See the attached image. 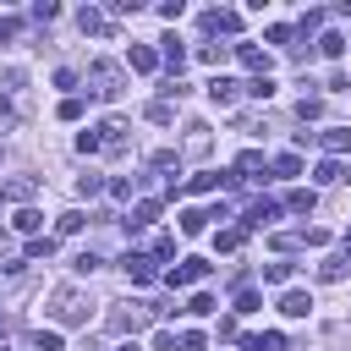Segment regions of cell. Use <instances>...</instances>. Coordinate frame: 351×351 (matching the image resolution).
<instances>
[{
  "instance_id": "cell-1",
  "label": "cell",
  "mask_w": 351,
  "mask_h": 351,
  "mask_svg": "<svg viewBox=\"0 0 351 351\" xmlns=\"http://www.w3.org/2000/svg\"><path fill=\"white\" fill-rule=\"evenodd\" d=\"M49 318L60 324V329H77V324H88V296L66 280V285H55L49 291Z\"/></svg>"
},
{
  "instance_id": "cell-2",
  "label": "cell",
  "mask_w": 351,
  "mask_h": 351,
  "mask_svg": "<svg viewBox=\"0 0 351 351\" xmlns=\"http://www.w3.org/2000/svg\"><path fill=\"white\" fill-rule=\"evenodd\" d=\"M88 93L93 99H121V66L115 60H93L88 66Z\"/></svg>"
},
{
  "instance_id": "cell-3",
  "label": "cell",
  "mask_w": 351,
  "mask_h": 351,
  "mask_svg": "<svg viewBox=\"0 0 351 351\" xmlns=\"http://www.w3.org/2000/svg\"><path fill=\"white\" fill-rule=\"evenodd\" d=\"M148 318H154L148 302H121V307H110V329H115V335H137Z\"/></svg>"
},
{
  "instance_id": "cell-4",
  "label": "cell",
  "mask_w": 351,
  "mask_h": 351,
  "mask_svg": "<svg viewBox=\"0 0 351 351\" xmlns=\"http://www.w3.org/2000/svg\"><path fill=\"white\" fill-rule=\"evenodd\" d=\"M208 269H214L208 258H181V263H176V269L165 274V280H170V285H197V280H203Z\"/></svg>"
},
{
  "instance_id": "cell-5",
  "label": "cell",
  "mask_w": 351,
  "mask_h": 351,
  "mask_svg": "<svg viewBox=\"0 0 351 351\" xmlns=\"http://www.w3.org/2000/svg\"><path fill=\"white\" fill-rule=\"evenodd\" d=\"M121 269H126V280H132V285H148V280H154V258H148V252H126V258H121Z\"/></svg>"
},
{
  "instance_id": "cell-6",
  "label": "cell",
  "mask_w": 351,
  "mask_h": 351,
  "mask_svg": "<svg viewBox=\"0 0 351 351\" xmlns=\"http://www.w3.org/2000/svg\"><path fill=\"white\" fill-rule=\"evenodd\" d=\"M208 99H214V104H236V99H241V82H236V77H225V71H214Z\"/></svg>"
},
{
  "instance_id": "cell-7",
  "label": "cell",
  "mask_w": 351,
  "mask_h": 351,
  "mask_svg": "<svg viewBox=\"0 0 351 351\" xmlns=\"http://www.w3.org/2000/svg\"><path fill=\"white\" fill-rule=\"evenodd\" d=\"M99 148L104 154H126V121H104L99 126Z\"/></svg>"
},
{
  "instance_id": "cell-8",
  "label": "cell",
  "mask_w": 351,
  "mask_h": 351,
  "mask_svg": "<svg viewBox=\"0 0 351 351\" xmlns=\"http://www.w3.org/2000/svg\"><path fill=\"white\" fill-rule=\"evenodd\" d=\"M280 219V203L274 197H258L252 208H247V230H263V225H274Z\"/></svg>"
},
{
  "instance_id": "cell-9",
  "label": "cell",
  "mask_w": 351,
  "mask_h": 351,
  "mask_svg": "<svg viewBox=\"0 0 351 351\" xmlns=\"http://www.w3.org/2000/svg\"><path fill=\"white\" fill-rule=\"evenodd\" d=\"M203 33H241L236 11H203Z\"/></svg>"
},
{
  "instance_id": "cell-10",
  "label": "cell",
  "mask_w": 351,
  "mask_h": 351,
  "mask_svg": "<svg viewBox=\"0 0 351 351\" xmlns=\"http://www.w3.org/2000/svg\"><path fill=\"white\" fill-rule=\"evenodd\" d=\"M236 60H241L247 71H258V77H269V49H258V44H236Z\"/></svg>"
},
{
  "instance_id": "cell-11",
  "label": "cell",
  "mask_w": 351,
  "mask_h": 351,
  "mask_svg": "<svg viewBox=\"0 0 351 351\" xmlns=\"http://www.w3.org/2000/svg\"><path fill=\"white\" fill-rule=\"evenodd\" d=\"M38 192V176H11L5 186H0V197H11V203H27Z\"/></svg>"
},
{
  "instance_id": "cell-12",
  "label": "cell",
  "mask_w": 351,
  "mask_h": 351,
  "mask_svg": "<svg viewBox=\"0 0 351 351\" xmlns=\"http://www.w3.org/2000/svg\"><path fill=\"white\" fill-rule=\"evenodd\" d=\"M318 143H324V154L335 159V154H346V148H351V126H324V132H318Z\"/></svg>"
},
{
  "instance_id": "cell-13",
  "label": "cell",
  "mask_w": 351,
  "mask_h": 351,
  "mask_svg": "<svg viewBox=\"0 0 351 351\" xmlns=\"http://www.w3.org/2000/svg\"><path fill=\"white\" fill-rule=\"evenodd\" d=\"M241 351H285V335H280V329H263V335H241Z\"/></svg>"
},
{
  "instance_id": "cell-14",
  "label": "cell",
  "mask_w": 351,
  "mask_h": 351,
  "mask_svg": "<svg viewBox=\"0 0 351 351\" xmlns=\"http://www.w3.org/2000/svg\"><path fill=\"white\" fill-rule=\"evenodd\" d=\"M126 66H132V71H143V77H148V71H159V55H154V49H148V44H132V49H126Z\"/></svg>"
},
{
  "instance_id": "cell-15",
  "label": "cell",
  "mask_w": 351,
  "mask_h": 351,
  "mask_svg": "<svg viewBox=\"0 0 351 351\" xmlns=\"http://www.w3.org/2000/svg\"><path fill=\"white\" fill-rule=\"evenodd\" d=\"M148 219H159V203H154V197H137L132 214H126V230H143Z\"/></svg>"
},
{
  "instance_id": "cell-16",
  "label": "cell",
  "mask_w": 351,
  "mask_h": 351,
  "mask_svg": "<svg viewBox=\"0 0 351 351\" xmlns=\"http://www.w3.org/2000/svg\"><path fill=\"white\" fill-rule=\"evenodd\" d=\"M280 313H285V318H307V313H313V296H307V291H285V296H280Z\"/></svg>"
},
{
  "instance_id": "cell-17",
  "label": "cell",
  "mask_w": 351,
  "mask_h": 351,
  "mask_svg": "<svg viewBox=\"0 0 351 351\" xmlns=\"http://www.w3.org/2000/svg\"><path fill=\"white\" fill-rule=\"evenodd\" d=\"M159 44H165V49H159V60H165V66H170V71L181 77V66H186V49H181V38L170 33V38H159Z\"/></svg>"
},
{
  "instance_id": "cell-18",
  "label": "cell",
  "mask_w": 351,
  "mask_h": 351,
  "mask_svg": "<svg viewBox=\"0 0 351 351\" xmlns=\"http://www.w3.org/2000/svg\"><path fill=\"white\" fill-rule=\"evenodd\" d=\"M77 27H82V33H99V38H110V22H104L93 5H82V11H77Z\"/></svg>"
},
{
  "instance_id": "cell-19",
  "label": "cell",
  "mask_w": 351,
  "mask_h": 351,
  "mask_svg": "<svg viewBox=\"0 0 351 351\" xmlns=\"http://www.w3.org/2000/svg\"><path fill=\"white\" fill-rule=\"evenodd\" d=\"M22 88H27V77H22V66H0V93H5V99H16Z\"/></svg>"
},
{
  "instance_id": "cell-20",
  "label": "cell",
  "mask_w": 351,
  "mask_h": 351,
  "mask_svg": "<svg viewBox=\"0 0 351 351\" xmlns=\"http://www.w3.org/2000/svg\"><path fill=\"white\" fill-rule=\"evenodd\" d=\"M186 154H192V159H197V154H208V126H203V121H192V126H186Z\"/></svg>"
},
{
  "instance_id": "cell-21",
  "label": "cell",
  "mask_w": 351,
  "mask_h": 351,
  "mask_svg": "<svg viewBox=\"0 0 351 351\" xmlns=\"http://www.w3.org/2000/svg\"><path fill=\"white\" fill-rule=\"evenodd\" d=\"M219 170H197V176H186V192H219Z\"/></svg>"
},
{
  "instance_id": "cell-22",
  "label": "cell",
  "mask_w": 351,
  "mask_h": 351,
  "mask_svg": "<svg viewBox=\"0 0 351 351\" xmlns=\"http://www.w3.org/2000/svg\"><path fill=\"white\" fill-rule=\"evenodd\" d=\"M313 203H318V192H313V186H296V192L285 197V208H291V214H313Z\"/></svg>"
},
{
  "instance_id": "cell-23",
  "label": "cell",
  "mask_w": 351,
  "mask_h": 351,
  "mask_svg": "<svg viewBox=\"0 0 351 351\" xmlns=\"http://www.w3.org/2000/svg\"><path fill=\"white\" fill-rule=\"evenodd\" d=\"M11 225H16L22 236H38V225H44V214H38V208H16V219H11Z\"/></svg>"
},
{
  "instance_id": "cell-24",
  "label": "cell",
  "mask_w": 351,
  "mask_h": 351,
  "mask_svg": "<svg viewBox=\"0 0 351 351\" xmlns=\"http://www.w3.org/2000/svg\"><path fill=\"white\" fill-rule=\"evenodd\" d=\"M241 241H247V225H230V230H219V236H214V247H219V252H236Z\"/></svg>"
},
{
  "instance_id": "cell-25",
  "label": "cell",
  "mask_w": 351,
  "mask_h": 351,
  "mask_svg": "<svg viewBox=\"0 0 351 351\" xmlns=\"http://www.w3.org/2000/svg\"><path fill=\"white\" fill-rule=\"evenodd\" d=\"M346 263H351V252H335V258H324V263H318V280H340V274H346Z\"/></svg>"
},
{
  "instance_id": "cell-26",
  "label": "cell",
  "mask_w": 351,
  "mask_h": 351,
  "mask_svg": "<svg viewBox=\"0 0 351 351\" xmlns=\"http://www.w3.org/2000/svg\"><path fill=\"white\" fill-rule=\"evenodd\" d=\"M258 170H263V154H258V148H247V154L236 159V181H241V176H258Z\"/></svg>"
},
{
  "instance_id": "cell-27",
  "label": "cell",
  "mask_w": 351,
  "mask_h": 351,
  "mask_svg": "<svg viewBox=\"0 0 351 351\" xmlns=\"http://www.w3.org/2000/svg\"><path fill=\"white\" fill-rule=\"evenodd\" d=\"M225 55H230L225 44H197V60H203V66H225Z\"/></svg>"
},
{
  "instance_id": "cell-28",
  "label": "cell",
  "mask_w": 351,
  "mask_h": 351,
  "mask_svg": "<svg viewBox=\"0 0 351 351\" xmlns=\"http://www.w3.org/2000/svg\"><path fill=\"white\" fill-rule=\"evenodd\" d=\"M274 176H302V154H274Z\"/></svg>"
},
{
  "instance_id": "cell-29",
  "label": "cell",
  "mask_w": 351,
  "mask_h": 351,
  "mask_svg": "<svg viewBox=\"0 0 351 351\" xmlns=\"http://www.w3.org/2000/svg\"><path fill=\"white\" fill-rule=\"evenodd\" d=\"M99 192H104V176H93V170L77 176V197H99Z\"/></svg>"
},
{
  "instance_id": "cell-30",
  "label": "cell",
  "mask_w": 351,
  "mask_h": 351,
  "mask_svg": "<svg viewBox=\"0 0 351 351\" xmlns=\"http://www.w3.org/2000/svg\"><path fill=\"white\" fill-rule=\"evenodd\" d=\"M274 247H280V252H296V247H307V230H280Z\"/></svg>"
},
{
  "instance_id": "cell-31",
  "label": "cell",
  "mask_w": 351,
  "mask_h": 351,
  "mask_svg": "<svg viewBox=\"0 0 351 351\" xmlns=\"http://www.w3.org/2000/svg\"><path fill=\"white\" fill-rule=\"evenodd\" d=\"M258 307H263V296H258L252 285H241V291H236V313H258Z\"/></svg>"
},
{
  "instance_id": "cell-32",
  "label": "cell",
  "mask_w": 351,
  "mask_h": 351,
  "mask_svg": "<svg viewBox=\"0 0 351 351\" xmlns=\"http://www.w3.org/2000/svg\"><path fill=\"white\" fill-rule=\"evenodd\" d=\"M241 93H252V99H274V77H252Z\"/></svg>"
},
{
  "instance_id": "cell-33",
  "label": "cell",
  "mask_w": 351,
  "mask_h": 351,
  "mask_svg": "<svg viewBox=\"0 0 351 351\" xmlns=\"http://www.w3.org/2000/svg\"><path fill=\"white\" fill-rule=\"evenodd\" d=\"M313 176H318V181H324V186H329V181H340V176H346V170H340V159H318V170H313Z\"/></svg>"
},
{
  "instance_id": "cell-34",
  "label": "cell",
  "mask_w": 351,
  "mask_h": 351,
  "mask_svg": "<svg viewBox=\"0 0 351 351\" xmlns=\"http://www.w3.org/2000/svg\"><path fill=\"white\" fill-rule=\"evenodd\" d=\"M154 263H165V258H176V236H154V252H148Z\"/></svg>"
},
{
  "instance_id": "cell-35",
  "label": "cell",
  "mask_w": 351,
  "mask_h": 351,
  "mask_svg": "<svg viewBox=\"0 0 351 351\" xmlns=\"http://www.w3.org/2000/svg\"><path fill=\"white\" fill-rule=\"evenodd\" d=\"M263 280L269 285H291V263H263Z\"/></svg>"
},
{
  "instance_id": "cell-36",
  "label": "cell",
  "mask_w": 351,
  "mask_h": 351,
  "mask_svg": "<svg viewBox=\"0 0 351 351\" xmlns=\"http://www.w3.org/2000/svg\"><path fill=\"white\" fill-rule=\"evenodd\" d=\"M148 121H159V126H170V121H176V110H170V99H159V104H148Z\"/></svg>"
},
{
  "instance_id": "cell-37",
  "label": "cell",
  "mask_w": 351,
  "mask_h": 351,
  "mask_svg": "<svg viewBox=\"0 0 351 351\" xmlns=\"http://www.w3.org/2000/svg\"><path fill=\"white\" fill-rule=\"evenodd\" d=\"M104 192H110L115 203H126V197H132V181H126V176H115V181H104Z\"/></svg>"
},
{
  "instance_id": "cell-38",
  "label": "cell",
  "mask_w": 351,
  "mask_h": 351,
  "mask_svg": "<svg viewBox=\"0 0 351 351\" xmlns=\"http://www.w3.org/2000/svg\"><path fill=\"white\" fill-rule=\"evenodd\" d=\"M55 230H60V236H77V230H82V214H77V208H71V214H60V219H55Z\"/></svg>"
},
{
  "instance_id": "cell-39",
  "label": "cell",
  "mask_w": 351,
  "mask_h": 351,
  "mask_svg": "<svg viewBox=\"0 0 351 351\" xmlns=\"http://www.w3.org/2000/svg\"><path fill=\"white\" fill-rule=\"evenodd\" d=\"M203 225H208V214H197V208H186V214H181V230H186V236H197Z\"/></svg>"
},
{
  "instance_id": "cell-40",
  "label": "cell",
  "mask_w": 351,
  "mask_h": 351,
  "mask_svg": "<svg viewBox=\"0 0 351 351\" xmlns=\"http://www.w3.org/2000/svg\"><path fill=\"white\" fill-rule=\"evenodd\" d=\"M49 252H55V241H49V236H33V241H27V252H22V258H49Z\"/></svg>"
},
{
  "instance_id": "cell-41",
  "label": "cell",
  "mask_w": 351,
  "mask_h": 351,
  "mask_svg": "<svg viewBox=\"0 0 351 351\" xmlns=\"http://www.w3.org/2000/svg\"><path fill=\"white\" fill-rule=\"evenodd\" d=\"M33 346H38V351H60V329H38Z\"/></svg>"
},
{
  "instance_id": "cell-42",
  "label": "cell",
  "mask_w": 351,
  "mask_h": 351,
  "mask_svg": "<svg viewBox=\"0 0 351 351\" xmlns=\"http://www.w3.org/2000/svg\"><path fill=\"white\" fill-rule=\"evenodd\" d=\"M181 351H208V335H203V329H186V335H181Z\"/></svg>"
},
{
  "instance_id": "cell-43",
  "label": "cell",
  "mask_w": 351,
  "mask_h": 351,
  "mask_svg": "<svg viewBox=\"0 0 351 351\" xmlns=\"http://www.w3.org/2000/svg\"><path fill=\"white\" fill-rule=\"evenodd\" d=\"M318 49H324V55H346V38H340V33H324Z\"/></svg>"
},
{
  "instance_id": "cell-44",
  "label": "cell",
  "mask_w": 351,
  "mask_h": 351,
  "mask_svg": "<svg viewBox=\"0 0 351 351\" xmlns=\"http://www.w3.org/2000/svg\"><path fill=\"white\" fill-rule=\"evenodd\" d=\"M296 115H302V121H318V115H324V104H318V99H307V93H302V104H296Z\"/></svg>"
},
{
  "instance_id": "cell-45",
  "label": "cell",
  "mask_w": 351,
  "mask_h": 351,
  "mask_svg": "<svg viewBox=\"0 0 351 351\" xmlns=\"http://www.w3.org/2000/svg\"><path fill=\"white\" fill-rule=\"evenodd\" d=\"M154 170H181V154H170V148H159V154H154Z\"/></svg>"
},
{
  "instance_id": "cell-46",
  "label": "cell",
  "mask_w": 351,
  "mask_h": 351,
  "mask_svg": "<svg viewBox=\"0 0 351 351\" xmlns=\"http://www.w3.org/2000/svg\"><path fill=\"white\" fill-rule=\"evenodd\" d=\"M49 16H60V5H55V0H38V5H33V22H49Z\"/></svg>"
},
{
  "instance_id": "cell-47",
  "label": "cell",
  "mask_w": 351,
  "mask_h": 351,
  "mask_svg": "<svg viewBox=\"0 0 351 351\" xmlns=\"http://www.w3.org/2000/svg\"><path fill=\"white\" fill-rule=\"evenodd\" d=\"M263 38H269V44H280V49H291V27H280V22H274Z\"/></svg>"
},
{
  "instance_id": "cell-48",
  "label": "cell",
  "mask_w": 351,
  "mask_h": 351,
  "mask_svg": "<svg viewBox=\"0 0 351 351\" xmlns=\"http://www.w3.org/2000/svg\"><path fill=\"white\" fill-rule=\"evenodd\" d=\"M77 115H82V99H77V93H71V99H60V121H77Z\"/></svg>"
},
{
  "instance_id": "cell-49",
  "label": "cell",
  "mask_w": 351,
  "mask_h": 351,
  "mask_svg": "<svg viewBox=\"0 0 351 351\" xmlns=\"http://www.w3.org/2000/svg\"><path fill=\"white\" fill-rule=\"evenodd\" d=\"M77 148H82V154H99V126H93V132H77Z\"/></svg>"
},
{
  "instance_id": "cell-50",
  "label": "cell",
  "mask_w": 351,
  "mask_h": 351,
  "mask_svg": "<svg viewBox=\"0 0 351 351\" xmlns=\"http://www.w3.org/2000/svg\"><path fill=\"white\" fill-rule=\"evenodd\" d=\"M71 269H77V274H93V269H99V252H77V263H71Z\"/></svg>"
},
{
  "instance_id": "cell-51",
  "label": "cell",
  "mask_w": 351,
  "mask_h": 351,
  "mask_svg": "<svg viewBox=\"0 0 351 351\" xmlns=\"http://www.w3.org/2000/svg\"><path fill=\"white\" fill-rule=\"evenodd\" d=\"M186 313H214V296H208V291H197V296L186 302Z\"/></svg>"
},
{
  "instance_id": "cell-52",
  "label": "cell",
  "mask_w": 351,
  "mask_h": 351,
  "mask_svg": "<svg viewBox=\"0 0 351 351\" xmlns=\"http://www.w3.org/2000/svg\"><path fill=\"white\" fill-rule=\"evenodd\" d=\"M154 351H176V335H170V329H159V335H154Z\"/></svg>"
},
{
  "instance_id": "cell-53",
  "label": "cell",
  "mask_w": 351,
  "mask_h": 351,
  "mask_svg": "<svg viewBox=\"0 0 351 351\" xmlns=\"http://www.w3.org/2000/svg\"><path fill=\"white\" fill-rule=\"evenodd\" d=\"M16 33H22V22H16V16H5V22H0V38H16Z\"/></svg>"
},
{
  "instance_id": "cell-54",
  "label": "cell",
  "mask_w": 351,
  "mask_h": 351,
  "mask_svg": "<svg viewBox=\"0 0 351 351\" xmlns=\"http://www.w3.org/2000/svg\"><path fill=\"white\" fill-rule=\"evenodd\" d=\"M0 258H11V236L5 230H0Z\"/></svg>"
},
{
  "instance_id": "cell-55",
  "label": "cell",
  "mask_w": 351,
  "mask_h": 351,
  "mask_svg": "<svg viewBox=\"0 0 351 351\" xmlns=\"http://www.w3.org/2000/svg\"><path fill=\"white\" fill-rule=\"evenodd\" d=\"M115 351H137V340H121V346H115Z\"/></svg>"
},
{
  "instance_id": "cell-56",
  "label": "cell",
  "mask_w": 351,
  "mask_h": 351,
  "mask_svg": "<svg viewBox=\"0 0 351 351\" xmlns=\"http://www.w3.org/2000/svg\"><path fill=\"white\" fill-rule=\"evenodd\" d=\"M340 181H351V170H346V176H340Z\"/></svg>"
}]
</instances>
